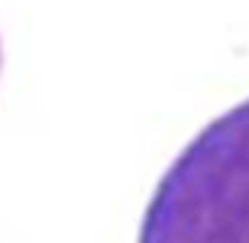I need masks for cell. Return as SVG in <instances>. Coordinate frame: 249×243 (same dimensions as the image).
Listing matches in <instances>:
<instances>
[{
    "instance_id": "2",
    "label": "cell",
    "mask_w": 249,
    "mask_h": 243,
    "mask_svg": "<svg viewBox=\"0 0 249 243\" xmlns=\"http://www.w3.org/2000/svg\"><path fill=\"white\" fill-rule=\"evenodd\" d=\"M0 67H3V50H0Z\"/></svg>"
},
{
    "instance_id": "1",
    "label": "cell",
    "mask_w": 249,
    "mask_h": 243,
    "mask_svg": "<svg viewBox=\"0 0 249 243\" xmlns=\"http://www.w3.org/2000/svg\"><path fill=\"white\" fill-rule=\"evenodd\" d=\"M139 243H249V99L177 154L148 200Z\"/></svg>"
}]
</instances>
